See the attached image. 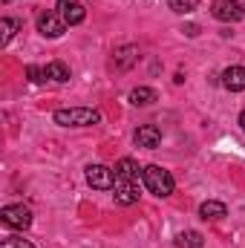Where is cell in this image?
Masks as SVG:
<instances>
[{"label": "cell", "mask_w": 245, "mask_h": 248, "mask_svg": "<svg viewBox=\"0 0 245 248\" xmlns=\"http://www.w3.org/2000/svg\"><path fill=\"white\" fill-rule=\"evenodd\" d=\"M141 179H144V185L150 193H156L159 199H165V196H170L173 193V176H170V170H165L162 165H147L144 170H141Z\"/></svg>", "instance_id": "cell-1"}, {"label": "cell", "mask_w": 245, "mask_h": 248, "mask_svg": "<svg viewBox=\"0 0 245 248\" xmlns=\"http://www.w3.org/2000/svg\"><path fill=\"white\" fill-rule=\"evenodd\" d=\"M52 119L61 127H92V124H101V113L90 107H69V110H55Z\"/></svg>", "instance_id": "cell-2"}, {"label": "cell", "mask_w": 245, "mask_h": 248, "mask_svg": "<svg viewBox=\"0 0 245 248\" xmlns=\"http://www.w3.org/2000/svg\"><path fill=\"white\" fill-rule=\"evenodd\" d=\"M0 219H3V225L23 231V228L32 225V211L26 205H3L0 208Z\"/></svg>", "instance_id": "cell-3"}, {"label": "cell", "mask_w": 245, "mask_h": 248, "mask_svg": "<svg viewBox=\"0 0 245 248\" xmlns=\"http://www.w3.org/2000/svg\"><path fill=\"white\" fill-rule=\"evenodd\" d=\"M38 32L44 38H61L66 32V23H63V17L58 12H41L38 15Z\"/></svg>", "instance_id": "cell-4"}, {"label": "cell", "mask_w": 245, "mask_h": 248, "mask_svg": "<svg viewBox=\"0 0 245 248\" xmlns=\"http://www.w3.org/2000/svg\"><path fill=\"white\" fill-rule=\"evenodd\" d=\"M55 12L63 17L66 26H78V23H84V17H87V9H84L81 0H58V3H55Z\"/></svg>", "instance_id": "cell-5"}, {"label": "cell", "mask_w": 245, "mask_h": 248, "mask_svg": "<svg viewBox=\"0 0 245 248\" xmlns=\"http://www.w3.org/2000/svg\"><path fill=\"white\" fill-rule=\"evenodd\" d=\"M87 182L95 190H113L116 176H113V170L107 165H87Z\"/></svg>", "instance_id": "cell-6"}, {"label": "cell", "mask_w": 245, "mask_h": 248, "mask_svg": "<svg viewBox=\"0 0 245 248\" xmlns=\"http://www.w3.org/2000/svg\"><path fill=\"white\" fill-rule=\"evenodd\" d=\"M138 182H130V179H116V185H113V199L119 202V205H133V202H138Z\"/></svg>", "instance_id": "cell-7"}, {"label": "cell", "mask_w": 245, "mask_h": 248, "mask_svg": "<svg viewBox=\"0 0 245 248\" xmlns=\"http://www.w3.org/2000/svg\"><path fill=\"white\" fill-rule=\"evenodd\" d=\"M211 15H214L216 20H222V23H237V20L243 17L240 6H237L234 0H214V9H211Z\"/></svg>", "instance_id": "cell-8"}, {"label": "cell", "mask_w": 245, "mask_h": 248, "mask_svg": "<svg viewBox=\"0 0 245 248\" xmlns=\"http://www.w3.org/2000/svg\"><path fill=\"white\" fill-rule=\"evenodd\" d=\"M136 144L138 147H147V150H153V147H159L162 144V130L156 127V124H141L138 130H136Z\"/></svg>", "instance_id": "cell-9"}, {"label": "cell", "mask_w": 245, "mask_h": 248, "mask_svg": "<svg viewBox=\"0 0 245 248\" xmlns=\"http://www.w3.org/2000/svg\"><path fill=\"white\" fill-rule=\"evenodd\" d=\"M138 61V46H133V44H127V46H119L116 52H113V69H130L133 63Z\"/></svg>", "instance_id": "cell-10"}, {"label": "cell", "mask_w": 245, "mask_h": 248, "mask_svg": "<svg viewBox=\"0 0 245 248\" xmlns=\"http://www.w3.org/2000/svg\"><path fill=\"white\" fill-rule=\"evenodd\" d=\"M222 87L231 93H243L245 90V66H228L222 72Z\"/></svg>", "instance_id": "cell-11"}, {"label": "cell", "mask_w": 245, "mask_h": 248, "mask_svg": "<svg viewBox=\"0 0 245 248\" xmlns=\"http://www.w3.org/2000/svg\"><path fill=\"white\" fill-rule=\"evenodd\" d=\"M113 170H116V179L138 182V176H141V170H144V168H138V162H136V159H127V156H124V159L116 162V168H113Z\"/></svg>", "instance_id": "cell-12"}, {"label": "cell", "mask_w": 245, "mask_h": 248, "mask_svg": "<svg viewBox=\"0 0 245 248\" xmlns=\"http://www.w3.org/2000/svg\"><path fill=\"white\" fill-rule=\"evenodd\" d=\"M153 101H159V93L153 87H136L130 93V104H136V107H150Z\"/></svg>", "instance_id": "cell-13"}, {"label": "cell", "mask_w": 245, "mask_h": 248, "mask_svg": "<svg viewBox=\"0 0 245 248\" xmlns=\"http://www.w3.org/2000/svg\"><path fill=\"white\" fill-rule=\"evenodd\" d=\"M199 217L202 219H222V217H228V208H225V202L208 199V202L199 205Z\"/></svg>", "instance_id": "cell-14"}, {"label": "cell", "mask_w": 245, "mask_h": 248, "mask_svg": "<svg viewBox=\"0 0 245 248\" xmlns=\"http://www.w3.org/2000/svg\"><path fill=\"white\" fill-rule=\"evenodd\" d=\"M44 69H46V81H55V84L69 81V66L63 61H52V63H46Z\"/></svg>", "instance_id": "cell-15"}, {"label": "cell", "mask_w": 245, "mask_h": 248, "mask_svg": "<svg viewBox=\"0 0 245 248\" xmlns=\"http://www.w3.org/2000/svg\"><path fill=\"white\" fill-rule=\"evenodd\" d=\"M205 246V237L199 231H182L176 234V248H202Z\"/></svg>", "instance_id": "cell-16"}, {"label": "cell", "mask_w": 245, "mask_h": 248, "mask_svg": "<svg viewBox=\"0 0 245 248\" xmlns=\"http://www.w3.org/2000/svg\"><path fill=\"white\" fill-rule=\"evenodd\" d=\"M17 29H20V20H15V17H3V20H0V44L6 46V44L15 38Z\"/></svg>", "instance_id": "cell-17"}, {"label": "cell", "mask_w": 245, "mask_h": 248, "mask_svg": "<svg viewBox=\"0 0 245 248\" xmlns=\"http://www.w3.org/2000/svg\"><path fill=\"white\" fill-rule=\"evenodd\" d=\"M168 6H170L176 15H190V12L199 6V0H168Z\"/></svg>", "instance_id": "cell-18"}, {"label": "cell", "mask_w": 245, "mask_h": 248, "mask_svg": "<svg viewBox=\"0 0 245 248\" xmlns=\"http://www.w3.org/2000/svg\"><path fill=\"white\" fill-rule=\"evenodd\" d=\"M26 75H29L32 84H44V81H46V69L38 66V63H29V66H26Z\"/></svg>", "instance_id": "cell-19"}, {"label": "cell", "mask_w": 245, "mask_h": 248, "mask_svg": "<svg viewBox=\"0 0 245 248\" xmlns=\"http://www.w3.org/2000/svg\"><path fill=\"white\" fill-rule=\"evenodd\" d=\"M0 248H35V246H32L29 240H23V237H6Z\"/></svg>", "instance_id": "cell-20"}, {"label": "cell", "mask_w": 245, "mask_h": 248, "mask_svg": "<svg viewBox=\"0 0 245 248\" xmlns=\"http://www.w3.org/2000/svg\"><path fill=\"white\" fill-rule=\"evenodd\" d=\"M182 32L187 35V38H196V35H199V26H196V23H187V26H184Z\"/></svg>", "instance_id": "cell-21"}, {"label": "cell", "mask_w": 245, "mask_h": 248, "mask_svg": "<svg viewBox=\"0 0 245 248\" xmlns=\"http://www.w3.org/2000/svg\"><path fill=\"white\" fill-rule=\"evenodd\" d=\"M234 3L240 6V12H243V15H245V0H234Z\"/></svg>", "instance_id": "cell-22"}, {"label": "cell", "mask_w": 245, "mask_h": 248, "mask_svg": "<svg viewBox=\"0 0 245 248\" xmlns=\"http://www.w3.org/2000/svg\"><path fill=\"white\" fill-rule=\"evenodd\" d=\"M240 127H243V130H245V110H243V113H240Z\"/></svg>", "instance_id": "cell-23"}, {"label": "cell", "mask_w": 245, "mask_h": 248, "mask_svg": "<svg viewBox=\"0 0 245 248\" xmlns=\"http://www.w3.org/2000/svg\"><path fill=\"white\" fill-rule=\"evenodd\" d=\"M3 3H9V0H3Z\"/></svg>", "instance_id": "cell-24"}]
</instances>
